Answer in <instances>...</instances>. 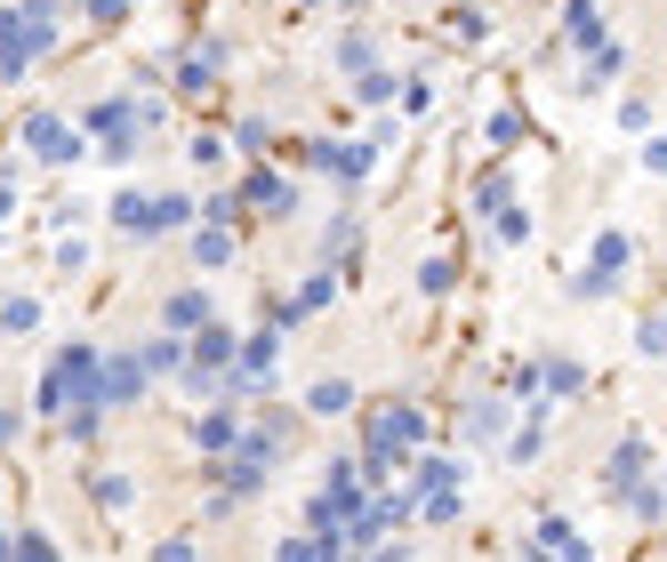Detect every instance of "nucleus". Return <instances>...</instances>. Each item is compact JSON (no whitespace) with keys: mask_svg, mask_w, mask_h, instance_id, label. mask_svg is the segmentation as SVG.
<instances>
[{"mask_svg":"<svg viewBox=\"0 0 667 562\" xmlns=\"http://www.w3.org/2000/svg\"><path fill=\"white\" fill-rule=\"evenodd\" d=\"M523 562H530V554H523Z\"/></svg>","mask_w":667,"mask_h":562,"instance_id":"40","label":"nucleus"},{"mask_svg":"<svg viewBox=\"0 0 667 562\" xmlns=\"http://www.w3.org/2000/svg\"><path fill=\"white\" fill-rule=\"evenodd\" d=\"M185 217H193V202L170 193V202H153V234H170V225H185Z\"/></svg>","mask_w":667,"mask_h":562,"instance_id":"26","label":"nucleus"},{"mask_svg":"<svg viewBox=\"0 0 667 562\" xmlns=\"http://www.w3.org/2000/svg\"><path fill=\"white\" fill-rule=\"evenodd\" d=\"M161 321H170V329H210V297L202 289H178L170 306H161Z\"/></svg>","mask_w":667,"mask_h":562,"instance_id":"12","label":"nucleus"},{"mask_svg":"<svg viewBox=\"0 0 667 562\" xmlns=\"http://www.w3.org/2000/svg\"><path fill=\"white\" fill-rule=\"evenodd\" d=\"M362 442H371V467H362V474H386L394 458H418V450H426V410H411V402H378L371 426H362Z\"/></svg>","mask_w":667,"mask_h":562,"instance_id":"2","label":"nucleus"},{"mask_svg":"<svg viewBox=\"0 0 667 562\" xmlns=\"http://www.w3.org/2000/svg\"><path fill=\"white\" fill-rule=\"evenodd\" d=\"M97 507H138V482L129 474H97Z\"/></svg>","mask_w":667,"mask_h":562,"instance_id":"25","label":"nucleus"},{"mask_svg":"<svg viewBox=\"0 0 667 562\" xmlns=\"http://www.w3.org/2000/svg\"><path fill=\"white\" fill-rule=\"evenodd\" d=\"M9 210H17V193H9V177H0V217H9Z\"/></svg>","mask_w":667,"mask_h":562,"instance_id":"36","label":"nucleus"},{"mask_svg":"<svg viewBox=\"0 0 667 562\" xmlns=\"http://www.w3.org/2000/svg\"><path fill=\"white\" fill-rule=\"evenodd\" d=\"M507 193H515V177H507V170H491V177L475 185V217H507Z\"/></svg>","mask_w":667,"mask_h":562,"instance_id":"19","label":"nucleus"},{"mask_svg":"<svg viewBox=\"0 0 667 562\" xmlns=\"http://www.w3.org/2000/svg\"><path fill=\"white\" fill-rule=\"evenodd\" d=\"M9 562H57V546H49V531H24V539H17V554H9Z\"/></svg>","mask_w":667,"mask_h":562,"instance_id":"27","label":"nucleus"},{"mask_svg":"<svg viewBox=\"0 0 667 562\" xmlns=\"http://www.w3.org/2000/svg\"><path fill=\"white\" fill-rule=\"evenodd\" d=\"M218 57H225V49H193V57L178 64V89H185V96H202V89L218 81Z\"/></svg>","mask_w":667,"mask_h":562,"instance_id":"15","label":"nucleus"},{"mask_svg":"<svg viewBox=\"0 0 667 562\" xmlns=\"http://www.w3.org/2000/svg\"><path fill=\"white\" fill-rule=\"evenodd\" d=\"M539 450H547V410L515 426V442H507V458H515V467H530V458H539Z\"/></svg>","mask_w":667,"mask_h":562,"instance_id":"18","label":"nucleus"},{"mask_svg":"<svg viewBox=\"0 0 667 562\" xmlns=\"http://www.w3.org/2000/svg\"><path fill=\"white\" fill-rule=\"evenodd\" d=\"M619 129H627V137H651V105H644V96H627V105H619Z\"/></svg>","mask_w":667,"mask_h":562,"instance_id":"28","label":"nucleus"},{"mask_svg":"<svg viewBox=\"0 0 667 562\" xmlns=\"http://www.w3.org/2000/svg\"><path fill=\"white\" fill-rule=\"evenodd\" d=\"M282 562H346V539H282Z\"/></svg>","mask_w":667,"mask_h":562,"instance_id":"13","label":"nucleus"},{"mask_svg":"<svg viewBox=\"0 0 667 562\" xmlns=\"http://www.w3.org/2000/svg\"><path fill=\"white\" fill-rule=\"evenodd\" d=\"M57 41V0H24V9H0V81H17L24 64H41Z\"/></svg>","mask_w":667,"mask_h":562,"instance_id":"1","label":"nucleus"},{"mask_svg":"<svg viewBox=\"0 0 667 562\" xmlns=\"http://www.w3.org/2000/svg\"><path fill=\"white\" fill-rule=\"evenodd\" d=\"M242 202H250V210H290V202H297V193H290V185H282L274 170H257V177L242 185Z\"/></svg>","mask_w":667,"mask_h":562,"instance_id":"14","label":"nucleus"},{"mask_svg":"<svg viewBox=\"0 0 667 562\" xmlns=\"http://www.w3.org/2000/svg\"><path fill=\"white\" fill-rule=\"evenodd\" d=\"M113 225H121V234H145V225H153V202H145L138 185H129L121 202H113Z\"/></svg>","mask_w":667,"mask_h":562,"instance_id":"22","label":"nucleus"},{"mask_svg":"<svg viewBox=\"0 0 667 562\" xmlns=\"http://www.w3.org/2000/svg\"><path fill=\"white\" fill-rule=\"evenodd\" d=\"M225 257H233V234H225V225H202V234H193V266H202V274H218Z\"/></svg>","mask_w":667,"mask_h":562,"instance_id":"16","label":"nucleus"},{"mask_svg":"<svg viewBox=\"0 0 667 562\" xmlns=\"http://www.w3.org/2000/svg\"><path fill=\"white\" fill-rule=\"evenodd\" d=\"M193 442H202L210 458H233V450H242V418H233V402H218L202 426H193Z\"/></svg>","mask_w":667,"mask_h":562,"instance_id":"6","label":"nucleus"},{"mask_svg":"<svg viewBox=\"0 0 667 562\" xmlns=\"http://www.w3.org/2000/svg\"><path fill=\"white\" fill-rule=\"evenodd\" d=\"M306 410H314V418H338V410H354V386H346V378H322V386L306 394Z\"/></svg>","mask_w":667,"mask_h":562,"instance_id":"17","label":"nucleus"},{"mask_svg":"<svg viewBox=\"0 0 667 562\" xmlns=\"http://www.w3.org/2000/svg\"><path fill=\"white\" fill-rule=\"evenodd\" d=\"M644 170H651V177H667V137H644Z\"/></svg>","mask_w":667,"mask_h":562,"instance_id":"34","label":"nucleus"},{"mask_svg":"<svg viewBox=\"0 0 667 562\" xmlns=\"http://www.w3.org/2000/svg\"><path fill=\"white\" fill-rule=\"evenodd\" d=\"M314 9H322V0H314Z\"/></svg>","mask_w":667,"mask_h":562,"instance_id":"38","label":"nucleus"},{"mask_svg":"<svg viewBox=\"0 0 667 562\" xmlns=\"http://www.w3.org/2000/svg\"><path fill=\"white\" fill-rule=\"evenodd\" d=\"M9 435H17V418H9V410H0V442H9Z\"/></svg>","mask_w":667,"mask_h":562,"instance_id":"37","label":"nucleus"},{"mask_svg":"<svg viewBox=\"0 0 667 562\" xmlns=\"http://www.w3.org/2000/svg\"><path fill=\"white\" fill-rule=\"evenodd\" d=\"M619 507L636 514V522H667V490H659V482H636V490H627Z\"/></svg>","mask_w":667,"mask_h":562,"instance_id":"20","label":"nucleus"},{"mask_svg":"<svg viewBox=\"0 0 667 562\" xmlns=\"http://www.w3.org/2000/svg\"><path fill=\"white\" fill-rule=\"evenodd\" d=\"M636 482H651V442L627 435V442H612V458H604V499H627Z\"/></svg>","mask_w":667,"mask_h":562,"instance_id":"4","label":"nucleus"},{"mask_svg":"<svg viewBox=\"0 0 667 562\" xmlns=\"http://www.w3.org/2000/svg\"><path fill=\"white\" fill-rule=\"evenodd\" d=\"M330 297H338V282H330V274H314L306 289H297V314H314V306H330Z\"/></svg>","mask_w":667,"mask_h":562,"instance_id":"29","label":"nucleus"},{"mask_svg":"<svg viewBox=\"0 0 667 562\" xmlns=\"http://www.w3.org/2000/svg\"><path fill=\"white\" fill-rule=\"evenodd\" d=\"M627 266H636V242H627V234H595L587 242V266H579V297H612L627 282Z\"/></svg>","mask_w":667,"mask_h":562,"instance_id":"3","label":"nucleus"},{"mask_svg":"<svg viewBox=\"0 0 667 562\" xmlns=\"http://www.w3.org/2000/svg\"><path fill=\"white\" fill-rule=\"evenodd\" d=\"M539 554H555V562H595V554H587V539H579L563 514H539Z\"/></svg>","mask_w":667,"mask_h":562,"instance_id":"8","label":"nucleus"},{"mask_svg":"<svg viewBox=\"0 0 667 562\" xmlns=\"http://www.w3.org/2000/svg\"><path fill=\"white\" fill-rule=\"evenodd\" d=\"M659 321H667V314H659Z\"/></svg>","mask_w":667,"mask_h":562,"instance_id":"39","label":"nucleus"},{"mask_svg":"<svg viewBox=\"0 0 667 562\" xmlns=\"http://www.w3.org/2000/svg\"><path fill=\"white\" fill-rule=\"evenodd\" d=\"M659 490H667V482H659Z\"/></svg>","mask_w":667,"mask_h":562,"instance_id":"41","label":"nucleus"},{"mask_svg":"<svg viewBox=\"0 0 667 562\" xmlns=\"http://www.w3.org/2000/svg\"><path fill=\"white\" fill-rule=\"evenodd\" d=\"M145 394V354H105V402H138Z\"/></svg>","mask_w":667,"mask_h":562,"instance_id":"7","label":"nucleus"},{"mask_svg":"<svg viewBox=\"0 0 667 562\" xmlns=\"http://www.w3.org/2000/svg\"><path fill=\"white\" fill-rule=\"evenodd\" d=\"M458 507H466L458 490H443V499H426V507H418V522H458Z\"/></svg>","mask_w":667,"mask_h":562,"instance_id":"30","label":"nucleus"},{"mask_svg":"<svg viewBox=\"0 0 667 562\" xmlns=\"http://www.w3.org/2000/svg\"><path fill=\"white\" fill-rule=\"evenodd\" d=\"M242 217V193H210V225H233Z\"/></svg>","mask_w":667,"mask_h":562,"instance_id":"33","label":"nucleus"},{"mask_svg":"<svg viewBox=\"0 0 667 562\" xmlns=\"http://www.w3.org/2000/svg\"><path fill=\"white\" fill-rule=\"evenodd\" d=\"M153 562H193V546H185V539H161V546H153Z\"/></svg>","mask_w":667,"mask_h":562,"instance_id":"35","label":"nucleus"},{"mask_svg":"<svg viewBox=\"0 0 667 562\" xmlns=\"http://www.w3.org/2000/svg\"><path fill=\"white\" fill-rule=\"evenodd\" d=\"M185 361H193V354H185L178 338H161V346H145V378H178Z\"/></svg>","mask_w":667,"mask_h":562,"instance_id":"24","label":"nucleus"},{"mask_svg":"<svg viewBox=\"0 0 667 562\" xmlns=\"http://www.w3.org/2000/svg\"><path fill=\"white\" fill-rule=\"evenodd\" d=\"M0 329H17V338H24V329H41V297H0Z\"/></svg>","mask_w":667,"mask_h":562,"instance_id":"21","label":"nucleus"},{"mask_svg":"<svg viewBox=\"0 0 667 562\" xmlns=\"http://www.w3.org/2000/svg\"><path fill=\"white\" fill-rule=\"evenodd\" d=\"M265 137H274L265 121H242V129H233V145H242V153H265Z\"/></svg>","mask_w":667,"mask_h":562,"instance_id":"32","label":"nucleus"},{"mask_svg":"<svg viewBox=\"0 0 667 562\" xmlns=\"http://www.w3.org/2000/svg\"><path fill=\"white\" fill-rule=\"evenodd\" d=\"M619 73H627V49H619V41H604V49L587 57V89H604V81H619Z\"/></svg>","mask_w":667,"mask_h":562,"instance_id":"23","label":"nucleus"},{"mask_svg":"<svg viewBox=\"0 0 667 562\" xmlns=\"http://www.w3.org/2000/svg\"><path fill=\"white\" fill-rule=\"evenodd\" d=\"M530 386H547V394H579L587 370H579L572 354H547V361H530Z\"/></svg>","mask_w":667,"mask_h":562,"instance_id":"11","label":"nucleus"},{"mask_svg":"<svg viewBox=\"0 0 667 562\" xmlns=\"http://www.w3.org/2000/svg\"><path fill=\"white\" fill-rule=\"evenodd\" d=\"M563 32H572V41H579L587 57L612 41V32H604V17H595V0H563Z\"/></svg>","mask_w":667,"mask_h":562,"instance_id":"9","label":"nucleus"},{"mask_svg":"<svg viewBox=\"0 0 667 562\" xmlns=\"http://www.w3.org/2000/svg\"><path fill=\"white\" fill-rule=\"evenodd\" d=\"M233 361H242V346H233V329H202V338H193V370H233Z\"/></svg>","mask_w":667,"mask_h":562,"instance_id":"10","label":"nucleus"},{"mask_svg":"<svg viewBox=\"0 0 667 562\" xmlns=\"http://www.w3.org/2000/svg\"><path fill=\"white\" fill-rule=\"evenodd\" d=\"M24 145L41 153V161H57V170H64V161L81 153V129H64L57 113H24Z\"/></svg>","mask_w":667,"mask_h":562,"instance_id":"5","label":"nucleus"},{"mask_svg":"<svg viewBox=\"0 0 667 562\" xmlns=\"http://www.w3.org/2000/svg\"><path fill=\"white\" fill-rule=\"evenodd\" d=\"M636 346H644V354H667V321H659V314L636 321Z\"/></svg>","mask_w":667,"mask_h":562,"instance_id":"31","label":"nucleus"}]
</instances>
